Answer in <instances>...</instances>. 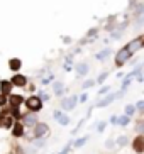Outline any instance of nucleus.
<instances>
[{
  "label": "nucleus",
  "instance_id": "18",
  "mask_svg": "<svg viewBox=\"0 0 144 154\" xmlns=\"http://www.w3.org/2000/svg\"><path fill=\"white\" fill-rule=\"evenodd\" d=\"M24 102V98L20 95H10V98H9V103H10V107H20V103Z\"/></svg>",
  "mask_w": 144,
  "mask_h": 154
},
{
  "label": "nucleus",
  "instance_id": "34",
  "mask_svg": "<svg viewBox=\"0 0 144 154\" xmlns=\"http://www.w3.org/2000/svg\"><path fill=\"white\" fill-rule=\"evenodd\" d=\"M39 98H41V102H48V100H49V95H48V93H44V91H41Z\"/></svg>",
  "mask_w": 144,
  "mask_h": 154
},
{
  "label": "nucleus",
  "instance_id": "42",
  "mask_svg": "<svg viewBox=\"0 0 144 154\" xmlns=\"http://www.w3.org/2000/svg\"><path fill=\"white\" fill-rule=\"evenodd\" d=\"M63 68H64V71H71V64H66V63H64V66H63Z\"/></svg>",
  "mask_w": 144,
  "mask_h": 154
},
{
  "label": "nucleus",
  "instance_id": "5",
  "mask_svg": "<svg viewBox=\"0 0 144 154\" xmlns=\"http://www.w3.org/2000/svg\"><path fill=\"white\" fill-rule=\"evenodd\" d=\"M48 134H49V127H48V124L37 122L36 125H34V139H42V137L48 136Z\"/></svg>",
  "mask_w": 144,
  "mask_h": 154
},
{
  "label": "nucleus",
  "instance_id": "35",
  "mask_svg": "<svg viewBox=\"0 0 144 154\" xmlns=\"http://www.w3.org/2000/svg\"><path fill=\"white\" fill-rule=\"evenodd\" d=\"M53 75H49V76H48V78H42V80H41V85H48V83H49L51 82V80H53Z\"/></svg>",
  "mask_w": 144,
  "mask_h": 154
},
{
  "label": "nucleus",
  "instance_id": "14",
  "mask_svg": "<svg viewBox=\"0 0 144 154\" xmlns=\"http://www.w3.org/2000/svg\"><path fill=\"white\" fill-rule=\"evenodd\" d=\"M12 82H10V80H2V82H0V91H2V95H9L10 93V90H12Z\"/></svg>",
  "mask_w": 144,
  "mask_h": 154
},
{
  "label": "nucleus",
  "instance_id": "1",
  "mask_svg": "<svg viewBox=\"0 0 144 154\" xmlns=\"http://www.w3.org/2000/svg\"><path fill=\"white\" fill-rule=\"evenodd\" d=\"M132 53L129 49H127L126 46H122L121 49H117L115 51V56H114V63H115V66L117 68H122V66H126L129 61H131V58H132Z\"/></svg>",
  "mask_w": 144,
  "mask_h": 154
},
{
  "label": "nucleus",
  "instance_id": "22",
  "mask_svg": "<svg viewBox=\"0 0 144 154\" xmlns=\"http://www.w3.org/2000/svg\"><path fill=\"white\" fill-rule=\"evenodd\" d=\"M134 132H136V134H137V136H144V120H142V119H141V120H137V122H136Z\"/></svg>",
  "mask_w": 144,
  "mask_h": 154
},
{
  "label": "nucleus",
  "instance_id": "6",
  "mask_svg": "<svg viewBox=\"0 0 144 154\" xmlns=\"http://www.w3.org/2000/svg\"><path fill=\"white\" fill-rule=\"evenodd\" d=\"M26 105L31 112H39V110L42 109V102H41L39 97H29V98L26 100Z\"/></svg>",
  "mask_w": 144,
  "mask_h": 154
},
{
  "label": "nucleus",
  "instance_id": "37",
  "mask_svg": "<svg viewBox=\"0 0 144 154\" xmlns=\"http://www.w3.org/2000/svg\"><path fill=\"white\" fill-rule=\"evenodd\" d=\"M5 103H7V97L0 93V107H2V105H5Z\"/></svg>",
  "mask_w": 144,
  "mask_h": 154
},
{
  "label": "nucleus",
  "instance_id": "15",
  "mask_svg": "<svg viewBox=\"0 0 144 154\" xmlns=\"http://www.w3.org/2000/svg\"><path fill=\"white\" fill-rule=\"evenodd\" d=\"M10 82H12V85H15V86H26L27 85V78L24 76V75H14Z\"/></svg>",
  "mask_w": 144,
  "mask_h": 154
},
{
  "label": "nucleus",
  "instance_id": "23",
  "mask_svg": "<svg viewBox=\"0 0 144 154\" xmlns=\"http://www.w3.org/2000/svg\"><path fill=\"white\" fill-rule=\"evenodd\" d=\"M88 142V136H85V137H80V139H77V140H73V147L75 149H78V147H83V146Z\"/></svg>",
  "mask_w": 144,
  "mask_h": 154
},
{
  "label": "nucleus",
  "instance_id": "13",
  "mask_svg": "<svg viewBox=\"0 0 144 154\" xmlns=\"http://www.w3.org/2000/svg\"><path fill=\"white\" fill-rule=\"evenodd\" d=\"M99 31H100L99 27H92V29H88V31H86V36H85V39L88 41V44H92V42H95V39L99 37Z\"/></svg>",
  "mask_w": 144,
  "mask_h": 154
},
{
  "label": "nucleus",
  "instance_id": "8",
  "mask_svg": "<svg viewBox=\"0 0 144 154\" xmlns=\"http://www.w3.org/2000/svg\"><path fill=\"white\" fill-rule=\"evenodd\" d=\"M14 125V119L10 113L4 112L2 115H0V127H4V129H10V127Z\"/></svg>",
  "mask_w": 144,
  "mask_h": 154
},
{
  "label": "nucleus",
  "instance_id": "10",
  "mask_svg": "<svg viewBox=\"0 0 144 154\" xmlns=\"http://www.w3.org/2000/svg\"><path fill=\"white\" fill-rule=\"evenodd\" d=\"M132 147L137 154H142L144 152V136H137L132 142Z\"/></svg>",
  "mask_w": 144,
  "mask_h": 154
},
{
  "label": "nucleus",
  "instance_id": "36",
  "mask_svg": "<svg viewBox=\"0 0 144 154\" xmlns=\"http://www.w3.org/2000/svg\"><path fill=\"white\" fill-rule=\"evenodd\" d=\"M86 100H88V95H86V93H81V95L78 97V102H81V103H85Z\"/></svg>",
  "mask_w": 144,
  "mask_h": 154
},
{
  "label": "nucleus",
  "instance_id": "3",
  "mask_svg": "<svg viewBox=\"0 0 144 154\" xmlns=\"http://www.w3.org/2000/svg\"><path fill=\"white\" fill-rule=\"evenodd\" d=\"M115 100H117V95H115V93H110V91H108L107 95L102 97V98H100L99 102H97V103L93 105V107H97V109H104V107H108L110 103H114Z\"/></svg>",
  "mask_w": 144,
  "mask_h": 154
},
{
  "label": "nucleus",
  "instance_id": "29",
  "mask_svg": "<svg viewBox=\"0 0 144 154\" xmlns=\"http://www.w3.org/2000/svg\"><path fill=\"white\" fill-rule=\"evenodd\" d=\"M108 91H110V85H104V86H100V90H99V97L107 95Z\"/></svg>",
  "mask_w": 144,
  "mask_h": 154
},
{
  "label": "nucleus",
  "instance_id": "25",
  "mask_svg": "<svg viewBox=\"0 0 144 154\" xmlns=\"http://www.w3.org/2000/svg\"><path fill=\"white\" fill-rule=\"evenodd\" d=\"M132 80H134V78H131V76H127V75H126V76L122 78V83H121V90H127V88L131 86Z\"/></svg>",
  "mask_w": 144,
  "mask_h": 154
},
{
  "label": "nucleus",
  "instance_id": "17",
  "mask_svg": "<svg viewBox=\"0 0 144 154\" xmlns=\"http://www.w3.org/2000/svg\"><path fill=\"white\" fill-rule=\"evenodd\" d=\"M9 68H10V71H19V69L22 68V61H20L19 58L9 59Z\"/></svg>",
  "mask_w": 144,
  "mask_h": 154
},
{
  "label": "nucleus",
  "instance_id": "40",
  "mask_svg": "<svg viewBox=\"0 0 144 154\" xmlns=\"http://www.w3.org/2000/svg\"><path fill=\"white\" fill-rule=\"evenodd\" d=\"M110 124H112V125H117V115H112V117H110Z\"/></svg>",
  "mask_w": 144,
  "mask_h": 154
},
{
  "label": "nucleus",
  "instance_id": "43",
  "mask_svg": "<svg viewBox=\"0 0 144 154\" xmlns=\"http://www.w3.org/2000/svg\"><path fill=\"white\" fill-rule=\"evenodd\" d=\"M124 76H126V73H124V71H119L117 73V78H124Z\"/></svg>",
  "mask_w": 144,
  "mask_h": 154
},
{
  "label": "nucleus",
  "instance_id": "31",
  "mask_svg": "<svg viewBox=\"0 0 144 154\" xmlns=\"http://www.w3.org/2000/svg\"><path fill=\"white\" fill-rule=\"evenodd\" d=\"M71 147H73V140H70V142H68V144L63 147V151H61L59 154H68L70 151H71Z\"/></svg>",
  "mask_w": 144,
  "mask_h": 154
},
{
  "label": "nucleus",
  "instance_id": "9",
  "mask_svg": "<svg viewBox=\"0 0 144 154\" xmlns=\"http://www.w3.org/2000/svg\"><path fill=\"white\" fill-rule=\"evenodd\" d=\"M75 69H77V75L78 76H86L88 71H90V66L86 61H81V63H77L75 64Z\"/></svg>",
  "mask_w": 144,
  "mask_h": 154
},
{
  "label": "nucleus",
  "instance_id": "30",
  "mask_svg": "<svg viewBox=\"0 0 144 154\" xmlns=\"http://www.w3.org/2000/svg\"><path fill=\"white\" fill-rule=\"evenodd\" d=\"M136 112H141V113H144V100H139V102H136Z\"/></svg>",
  "mask_w": 144,
  "mask_h": 154
},
{
  "label": "nucleus",
  "instance_id": "32",
  "mask_svg": "<svg viewBox=\"0 0 144 154\" xmlns=\"http://www.w3.org/2000/svg\"><path fill=\"white\" fill-rule=\"evenodd\" d=\"M105 147H107V149H114V147H115V140H114V139H107V140H105Z\"/></svg>",
  "mask_w": 144,
  "mask_h": 154
},
{
  "label": "nucleus",
  "instance_id": "39",
  "mask_svg": "<svg viewBox=\"0 0 144 154\" xmlns=\"http://www.w3.org/2000/svg\"><path fill=\"white\" fill-rule=\"evenodd\" d=\"M64 63H66V64H71V63H73V54H68L66 59H64Z\"/></svg>",
  "mask_w": 144,
  "mask_h": 154
},
{
  "label": "nucleus",
  "instance_id": "24",
  "mask_svg": "<svg viewBox=\"0 0 144 154\" xmlns=\"http://www.w3.org/2000/svg\"><path fill=\"white\" fill-rule=\"evenodd\" d=\"M115 144H117L119 147H126V146L129 144V137L127 136H119L117 139H115Z\"/></svg>",
  "mask_w": 144,
  "mask_h": 154
},
{
  "label": "nucleus",
  "instance_id": "21",
  "mask_svg": "<svg viewBox=\"0 0 144 154\" xmlns=\"http://www.w3.org/2000/svg\"><path fill=\"white\" fill-rule=\"evenodd\" d=\"M122 36H124V32L119 31V29H115V31H112V32H108V39H110V41H121Z\"/></svg>",
  "mask_w": 144,
  "mask_h": 154
},
{
  "label": "nucleus",
  "instance_id": "44",
  "mask_svg": "<svg viewBox=\"0 0 144 154\" xmlns=\"http://www.w3.org/2000/svg\"><path fill=\"white\" fill-rule=\"evenodd\" d=\"M141 17H144V10H142V12H141Z\"/></svg>",
  "mask_w": 144,
  "mask_h": 154
},
{
  "label": "nucleus",
  "instance_id": "4",
  "mask_svg": "<svg viewBox=\"0 0 144 154\" xmlns=\"http://www.w3.org/2000/svg\"><path fill=\"white\" fill-rule=\"evenodd\" d=\"M78 103V95H71V97H66V98L61 100V109L70 112V110H75Z\"/></svg>",
  "mask_w": 144,
  "mask_h": 154
},
{
  "label": "nucleus",
  "instance_id": "20",
  "mask_svg": "<svg viewBox=\"0 0 144 154\" xmlns=\"http://www.w3.org/2000/svg\"><path fill=\"white\" fill-rule=\"evenodd\" d=\"M129 124H131V117H129V115H126V113H124V115H119V117H117V125L127 127Z\"/></svg>",
  "mask_w": 144,
  "mask_h": 154
},
{
  "label": "nucleus",
  "instance_id": "12",
  "mask_svg": "<svg viewBox=\"0 0 144 154\" xmlns=\"http://www.w3.org/2000/svg\"><path fill=\"white\" fill-rule=\"evenodd\" d=\"M22 124H24V125H36V124H37L36 112H29L27 115H24V117H22Z\"/></svg>",
  "mask_w": 144,
  "mask_h": 154
},
{
  "label": "nucleus",
  "instance_id": "11",
  "mask_svg": "<svg viewBox=\"0 0 144 154\" xmlns=\"http://www.w3.org/2000/svg\"><path fill=\"white\" fill-rule=\"evenodd\" d=\"M112 54V49L110 48H104L102 51H99L97 54H95V59L97 61H100V63H104V61H107L108 59V56Z\"/></svg>",
  "mask_w": 144,
  "mask_h": 154
},
{
  "label": "nucleus",
  "instance_id": "16",
  "mask_svg": "<svg viewBox=\"0 0 144 154\" xmlns=\"http://www.w3.org/2000/svg\"><path fill=\"white\" fill-rule=\"evenodd\" d=\"M14 129H12V134H14V137H20L24 134V124L19 120V122H14Z\"/></svg>",
  "mask_w": 144,
  "mask_h": 154
},
{
  "label": "nucleus",
  "instance_id": "38",
  "mask_svg": "<svg viewBox=\"0 0 144 154\" xmlns=\"http://www.w3.org/2000/svg\"><path fill=\"white\" fill-rule=\"evenodd\" d=\"M61 39H63L64 44H71V37H70V36H63Z\"/></svg>",
  "mask_w": 144,
  "mask_h": 154
},
{
  "label": "nucleus",
  "instance_id": "26",
  "mask_svg": "<svg viewBox=\"0 0 144 154\" xmlns=\"http://www.w3.org/2000/svg\"><path fill=\"white\" fill-rule=\"evenodd\" d=\"M108 75H110V71H104V73H100L99 76H97V80H95V83H97V85H102V83H105V80L108 78Z\"/></svg>",
  "mask_w": 144,
  "mask_h": 154
},
{
  "label": "nucleus",
  "instance_id": "28",
  "mask_svg": "<svg viewBox=\"0 0 144 154\" xmlns=\"http://www.w3.org/2000/svg\"><path fill=\"white\" fill-rule=\"evenodd\" d=\"M97 83H95V80H86V82H83V85H81V88L83 90H88V88H92V86H95Z\"/></svg>",
  "mask_w": 144,
  "mask_h": 154
},
{
  "label": "nucleus",
  "instance_id": "19",
  "mask_svg": "<svg viewBox=\"0 0 144 154\" xmlns=\"http://www.w3.org/2000/svg\"><path fill=\"white\" fill-rule=\"evenodd\" d=\"M53 88H54V95H56V97H61V95H63L64 85H63L61 82H54V83H53Z\"/></svg>",
  "mask_w": 144,
  "mask_h": 154
},
{
  "label": "nucleus",
  "instance_id": "7",
  "mask_svg": "<svg viewBox=\"0 0 144 154\" xmlns=\"http://www.w3.org/2000/svg\"><path fill=\"white\" fill-rule=\"evenodd\" d=\"M53 117H54V120H58L59 125H68L70 124V117H68L66 113H63L61 110H54Z\"/></svg>",
  "mask_w": 144,
  "mask_h": 154
},
{
  "label": "nucleus",
  "instance_id": "33",
  "mask_svg": "<svg viewBox=\"0 0 144 154\" xmlns=\"http://www.w3.org/2000/svg\"><path fill=\"white\" fill-rule=\"evenodd\" d=\"M105 127H107V122L105 120H102V122H99V125H97V132H104Z\"/></svg>",
  "mask_w": 144,
  "mask_h": 154
},
{
  "label": "nucleus",
  "instance_id": "41",
  "mask_svg": "<svg viewBox=\"0 0 144 154\" xmlns=\"http://www.w3.org/2000/svg\"><path fill=\"white\" fill-rule=\"evenodd\" d=\"M34 144H36L37 147H42V146H44V140H42V139H37L36 142H34Z\"/></svg>",
  "mask_w": 144,
  "mask_h": 154
},
{
  "label": "nucleus",
  "instance_id": "2",
  "mask_svg": "<svg viewBox=\"0 0 144 154\" xmlns=\"http://www.w3.org/2000/svg\"><path fill=\"white\" fill-rule=\"evenodd\" d=\"M126 48L131 51L132 54L139 53V51L144 48V34H141V36H137V37H134V39H131V41L126 44Z\"/></svg>",
  "mask_w": 144,
  "mask_h": 154
},
{
  "label": "nucleus",
  "instance_id": "27",
  "mask_svg": "<svg viewBox=\"0 0 144 154\" xmlns=\"http://www.w3.org/2000/svg\"><path fill=\"white\" fill-rule=\"evenodd\" d=\"M124 113H126V115H129V117H132V115L136 113V107H134L132 103L126 105V109H124Z\"/></svg>",
  "mask_w": 144,
  "mask_h": 154
}]
</instances>
